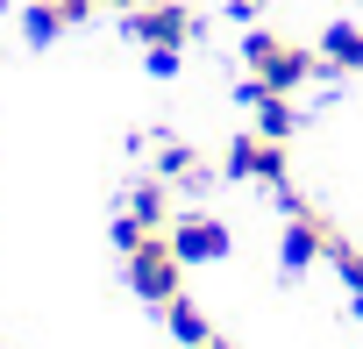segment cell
I'll return each instance as SVG.
<instances>
[{
  "mask_svg": "<svg viewBox=\"0 0 363 349\" xmlns=\"http://www.w3.org/2000/svg\"><path fill=\"white\" fill-rule=\"evenodd\" d=\"M150 50H186V36H193V8H178V0H157V8H135V22H128Z\"/></svg>",
  "mask_w": 363,
  "mask_h": 349,
  "instance_id": "3",
  "label": "cell"
},
{
  "mask_svg": "<svg viewBox=\"0 0 363 349\" xmlns=\"http://www.w3.org/2000/svg\"><path fill=\"white\" fill-rule=\"evenodd\" d=\"M228 171H235V179H264V186H278L285 179V135H242L235 150H228Z\"/></svg>",
  "mask_w": 363,
  "mask_h": 349,
  "instance_id": "4",
  "label": "cell"
},
{
  "mask_svg": "<svg viewBox=\"0 0 363 349\" xmlns=\"http://www.w3.org/2000/svg\"><path fill=\"white\" fill-rule=\"evenodd\" d=\"M128 285H135L150 306L178 299V292H186V257H178V243H171V236H143V243H128Z\"/></svg>",
  "mask_w": 363,
  "mask_h": 349,
  "instance_id": "1",
  "label": "cell"
},
{
  "mask_svg": "<svg viewBox=\"0 0 363 349\" xmlns=\"http://www.w3.org/2000/svg\"><path fill=\"white\" fill-rule=\"evenodd\" d=\"M242 57H250V79H264L271 93H292V86L313 72V57H306L299 43H285L278 29H257V36H242Z\"/></svg>",
  "mask_w": 363,
  "mask_h": 349,
  "instance_id": "2",
  "label": "cell"
},
{
  "mask_svg": "<svg viewBox=\"0 0 363 349\" xmlns=\"http://www.w3.org/2000/svg\"><path fill=\"white\" fill-rule=\"evenodd\" d=\"M320 57H328L335 72H356V65H363V29H349V22H335V29L320 36Z\"/></svg>",
  "mask_w": 363,
  "mask_h": 349,
  "instance_id": "8",
  "label": "cell"
},
{
  "mask_svg": "<svg viewBox=\"0 0 363 349\" xmlns=\"http://www.w3.org/2000/svg\"><path fill=\"white\" fill-rule=\"evenodd\" d=\"M164 321H171V335L186 342V349H200V342H207V314H200L186 292H178V299H164Z\"/></svg>",
  "mask_w": 363,
  "mask_h": 349,
  "instance_id": "9",
  "label": "cell"
},
{
  "mask_svg": "<svg viewBox=\"0 0 363 349\" xmlns=\"http://www.w3.org/2000/svg\"><path fill=\"white\" fill-rule=\"evenodd\" d=\"M171 243H178V257H186V264H207V257L228 250V228H221V221H178Z\"/></svg>",
  "mask_w": 363,
  "mask_h": 349,
  "instance_id": "7",
  "label": "cell"
},
{
  "mask_svg": "<svg viewBox=\"0 0 363 349\" xmlns=\"http://www.w3.org/2000/svg\"><path fill=\"white\" fill-rule=\"evenodd\" d=\"M164 214H171L164 186H143V193L128 200V221H121V250H128V243H143V236H157V228H164Z\"/></svg>",
  "mask_w": 363,
  "mask_h": 349,
  "instance_id": "5",
  "label": "cell"
},
{
  "mask_svg": "<svg viewBox=\"0 0 363 349\" xmlns=\"http://www.w3.org/2000/svg\"><path fill=\"white\" fill-rule=\"evenodd\" d=\"M65 8V22H79V15H93V8H128V0H57Z\"/></svg>",
  "mask_w": 363,
  "mask_h": 349,
  "instance_id": "10",
  "label": "cell"
},
{
  "mask_svg": "<svg viewBox=\"0 0 363 349\" xmlns=\"http://www.w3.org/2000/svg\"><path fill=\"white\" fill-rule=\"evenodd\" d=\"M320 250H335V228H328L320 214H299V221L285 228V264L299 271V264H313Z\"/></svg>",
  "mask_w": 363,
  "mask_h": 349,
  "instance_id": "6",
  "label": "cell"
}]
</instances>
